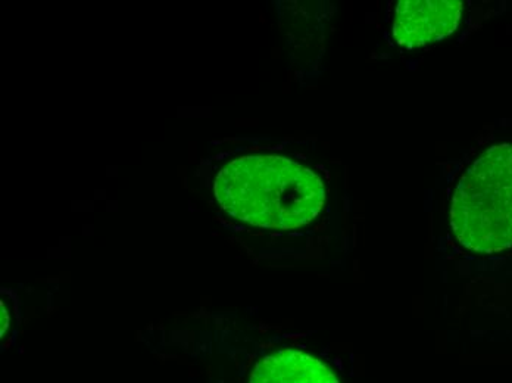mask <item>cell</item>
<instances>
[{
	"label": "cell",
	"mask_w": 512,
	"mask_h": 383,
	"mask_svg": "<svg viewBox=\"0 0 512 383\" xmlns=\"http://www.w3.org/2000/svg\"><path fill=\"white\" fill-rule=\"evenodd\" d=\"M214 193L227 214L261 229L307 226L326 202L323 179L280 155H246L224 165Z\"/></svg>",
	"instance_id": "6da1fadb"
},
{
	"label": "cell",
	"mask_w": 512,
	"mask_h": 383,
	"mask_svg": "<svg viewBox=\"0 0 512 383\" xmlns=\"http://www.w3.org/2000/svg\"><path fill=\"white\" fill-rule=\"evenodd\" d=\"M449 216L455 238L468 251L512 248V143L492 146L464 171Z\"/></svg>",
	"instance_id": "7a4b0ae2"
},
{
	"label": "cell",
	"mask_w": 512,
	"mask_h": 383,
	"mask_svg": "<svg viewBox=\"0 0 512 383\" xmlns=\"http://www.w3.org/2000/svg\"><path fill=\"white\" fill-rule=\"evenodd\" d=\"M460 0H401L393 18V39L408 49L432 45L457 30Z\"/></svg>",
	"instance_id": "3957f363"
},
{
	"label": "cell",
	"mask_w": 512,
	"mask_h": 383,
	"mask_svg": "<svg viewBox=\"0 0 512 383\" xmlns=\"http://www.w3.org/2000/svg\"><path fill=\"white\" fill-rule=\"evenodd\" d=\"M248 383H340L333 370L304 351L282 350L255 364Z\"/></svg>",
	"instance_id": "277c9868"
}]
</instances>
